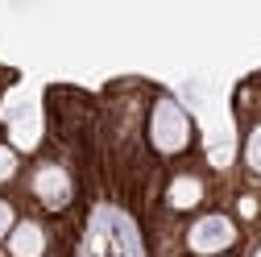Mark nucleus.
<instances>
[{"mask_svg":"<svg viewBox=\"0 0 261 257\" xmlns=\"http://www.w3.org/2000/svg\"><path fill=\"white\" fill-rule=\"evenodd\" d=\"M9 253H13V257H42V253H46V233L38 228L34 220L17 224L13 237H9Z\"/></svg>","mask_w":261,"mask_h":257,"instance_id":"4","label":"nucleus"},{"mask_svg":"<svg viewBox=\"0 0 261 257\" xmlns=\"http://www.w3.org/2000/svg\"><path fill=\"white\" fill-rule=\"evenodd\" d=\"M149 137H153V145H158L162 153L187 149V141H191V120H187V112H182L174 100H158L153 120H149Z\"/></svg>","mask_w":261,"mask_h":257,"instance_id":"1","label":"nucleus"},{"mask_svg":"<svg viewBox=\"0 0 261 257\" xmlns=\"http://www.w3.org/2000/svg\"><path fill=\"white\" fill-rule=\"evenodd\" d=\"M166 199H170V208H195L203 199V183L195 178V174H178L174 183H170V191H166Z\"/></svg>","mask_w":261,"mask_h":257,"instance_id":"5","label":"nucleus"},{"mask_svg":"<svg viewBox=\"0 0 261 257\" xmlns=\"http://www.w3.org/2000/svg\"><path fill=\"white\" fill-rule=\"evenodd\" d=\"M13 174H17V153L9 145H0V183H9Z\"/></svg>","mask_w":261,"mask_h":257,"instance_id":"7","label":"nucleus"},{"mask_svg":"<svg viewBox=\"0 0 261 257\" xmlns=\"http://www.w3.org/2000/svg\"><path fill=\"white\" fill-rule=\"evenodd\" d=\"M245 158H249V166L261 174V128H253L249 133V145H245Z\"/></svg>","mask_w":261,"mask_h":257,"instance_id":"6","label":"nucleus"},{"mask_svg":"<svg viewBox=\"0 0 261 257\" xmlns=\"http://www.w3.org/2000/svg\"><path fill=\"white\" fill-rule=\"evenodd\" d=\"M34 195L46 203V208H67L71 199V178L62 166H38L34 174Z\"/></svg>","mask_w":261,"mask_h":257,"instance_id":"3","label":"nucleus"},{"mask_svg":"<svg viewBox=\"0 0 261 257\" xmlns=\"http://www.w3.org/2000/svg\"><path fill=\"white\" fill-rule=\"evenodd\" d=\"M232 241H237V228H232V220H228V216H203V220H195L191 233H187V245L195 253H203V257L224 253Z\"/></svg>","mask_w":261,"mask_h":257,"instance_id":"2","label":"nucleus"},{"mask_svg":"<svg viewBox=\"0 0 261 257\" xmlns=\"http://www.w3.org/2000/svg\"><path fill=\"white\" fill-rule=\"evenodd\" d=\"M257 257H261V249H257Z\"/></svg>","mask_w":261,"mask_h":257,"instance_id":"9","label":"nucleus"},{"mask_svg":"<svg viewBox=\"0 0 261 257\" xmlns=\"http://www.w3.org/2000/svg\"><path fill=\"white\" fill-rule=\"evenodd\" d=\"M9 228H13V208H9L5 199H0V237H5Z\"/></svg>","mask_w":261,"mask_h":257,"instance_id":"8","label":"nucleus"}]
</instances>
